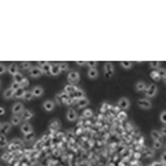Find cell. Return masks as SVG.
Returning a JSON list of instances; mask_svg holds the SVG:
<instances>
[{"instance_id": "8992f818", "label": "cell", "mask_w": 166, "mask_h": 166, "mask_svg": "<svg viewBox=\"0 0 166 166\" xmlns=\"http://www.w3.org/2000/svg\"><path fill=\"white\" fill-rule=\"evenodd\" d=\"M68 80H69V83L73 85V83H78L80 80V73L76 71H71L68 73Z\"/></svg>"}, {"instance_id": "680465c9", "label": "cell", "mask_w": 166, "mask_h": 166, "mask_svg": "<svg viewBox=\"0 0 166 166\" xmlns=\"http://www.w3.org/2000/svg\"><path fill=\"white\" fill-rule=\"evenodd\" d=\"M163 80H165V85H166V76H165V78H163Z\"/></svg>"}, {"instance_id": "7bdbcfd3", "label": "cell", "mask_w": 166, "mask_h": 166, "mask_svg": "<svg viewBox=\"0 0 166 166\" xmlns=\"http://www.w3.org/2000/svg\"><path fill=\"white\" fill-rule=\"evenodd\" d=\"M159 119H161V122H162L163 125H166V111H162V112H161Z\"/></svg>"}, {"instance_id": "f907efd6", "label": "cell", "mask_w": 166, "mask_h": 166, "mask_svg": "<svg viewBox=\"0 0 166 166\" xmlns=\"http://www.w3.org/2000/svg\"><path fill=\"white\" fill-rule=\"evenodd\" d=\"M28 85H29V80H28V79H26V78H25V79H24V82L21 83V87H22V89H25V87H28Z\"/></svg>"}, {"instance_id": "4fadbf2b", "label": "cell", "mask_w": 166, "mask_h": 166, "mask_svg": "<svg viewBox=\"0 0 166 166\" xmlns=\"http://www.w3.org/2000/svg\"><path fill=\"white\" fill-rule=\"evenodd\" d=\"M50 73H51L53 76H57L58 73H61L60 64H58V63H53V64H51V71H50Z\"/></svg>"}, {"instance_id": "681fc988", "label": "cell", "mask_w": 166, "mask_h": 166, "mask_svg": "<svg viewBox=\"0 0 166 166\" xmlns=\"http://www.w3.org/2000/svg\"><path fill=\"white\" fill-rule=\"evenodd\" d=\"M76 65H80V67H86V65H89V61H76Z\"/></svg>"}, {"instance_id": "6125c7cd", "label": "cell", "mask_w": 166, "mask_h": 166, "mask_svg": "<svg viewBox=\"0 0 166 166\" xmlns=\"http://www.w3.org/2000/svg\"><path fill=\"white\" fill-rule=\"evenodd\" d=\"M165 166H166V165H165Z\"/></svg>"}, {"instance_id": "7402d4cb", "label": "cell", "mask_w": 166, "mask_h": 166, "mask_svg": "<svg viewBox=\"0 0 166 166\" xmlns=\"http://www.w3.org/2000/svg\"><path fill=\"white\" fill-rule=\"evenodd\" d=\"M98 76V71L95 69V68H90L89 71H87V78L89 79H95Z\"/></svg>"}, {"instance_id": "e0dca14e", "label": "cell", "mask_w": 166, "mask_h": 166, "mask_svg": "<svg viewBox=\"0 0 166 166\" xmlns=\"http://www.w3.org/2000/svg\"><path fill=\"white\" fill-rule=\"evenodd\" d=\"M151 138H152L154 141H162L161 132H159V130H152V132H151Z\"/></svg>"}, {"instance_id": "d6a6232c", "label": "cell", "mask_w": 166, "mask_h": 166, "mask_svg": "<svg viewBox=\"0 0 166 166\" xmlns=\"http://www.w3.org/2000/svg\"><path fill=\"white\" fill-rule=\"evenodd\" d=\"M163 145H165V144H163V142L162 141H154V145H152V150H161V148H163Z\"/></svg>"}, {"instance_id": "8fae6325", "label": "cell", "mask_w": 166, "mask_h": 166, "mask_svg": "<svg viewBox=\"0 0 166 166\" xmlns=\"http://www.w3.org/2000/svg\"><path fill=\"white\" fill-rule=\"evenodd\" d=\"M25 108H24V104L22 103H15L13 105V112H14V115H19L21 112H24Z\"/></svg>"}, {"instance_id": "9a60e30c", "label": "cell", "mask_w": 166, "mask_h": 166, "mask_svg": "<svg viewBox=\"0 0 166 166\" xmlns=\"http://www.w3.org/2000/svg\"><path fill=\"white\" fill-rule=\"evenodd\" d=\"M7 72L11 75V76H14V75H17V73L19 72V69H18L17 64H10V65L7 67Z\"/></svg>"}, {"instance_id": "f6af8a7d", "label": "cell", "mask_w": 166, "mask_h": 166, "mask_svg": "<svg viewBox=\"0 0 166 166\" xmlns=\"http://www.w3.org/2000/svg\"><path fill=\"white\" fill-rule=\"evenodd\" d=\"M7 144H8V142H7V138H6V134H1V144H0V145L4 148Z\"/></svg>"}, {"instance_id": "11a10c76", "label": "cell", "mask_w": 166, "mask_h": 166, "mask_svg": "<svg viewBox=\"0 0 166 166\" xmlns=\"http://www.w3.org/2000/svg\"><path fill=\"white\" fill-rule=\"evenodd\" d=\"M54 103L57 104V105H61V104H63V101L60 100V97H58V95H55V101H54Z\"/></svg>"}, {"instance_id": "2e32d148", "label": "cell", "mask_w": 166, "mask_h": 166, "mask_svg": "<svg viewBox=\"0 0 166 166\" xmlns=\"http://www.w3.org/2000/svg\"><path fill=\"white\" fill-rule=\"evenodd\" d=\"M33 132V129H32L31 123H22L21 125V133H24V134H28V133H32Z\"/></svg>"}, {"instance_id": "603a6c76", "label": "cell", "mask_w": 166, "mask_h": 166, "mask_svg": "<svg viewBox=\"0 0 166 166\" xmlns=\"http://www.w3.org/2000/svg\"><path fill=\"white\" fill-rule=\"evenodd\" d=\"M21 120H22V115H14L11 120H10V123L13 125V126H17V125H19L21 123Z\"/></svg>"}, {"instance_id": "9f6ffc18", "label": "cell", "mask_w": 166, "mask_h": 166, "mask_svg": "<svg viewBox=\"0 0 166 166\" xmlns=\"http://www.w3.org/2000/svg\"><path fill=\"white\" fill-rule=\"evenodd\" d=\"M4 112H6V110L1 107V108H0V115H4Z\"/></svg>"}, {"instance_id": "5bb4252c", "label": "cell", "mask_w": 166, "mask_h": 166, "mask_svg": "<svg viewBox=\"0 0 166 166\" xmlns=\"http://www.w3.org/2000/svg\"><path fill=\"white\" fill-rule=\"evenodd\" d=\"M71 97H73V98H75V100L78 101V100L83 98V97H86V95H85V91H83L82 89H78V87H76V90L73 91V94H72Z\"/></svg>"}, {"instance_id": "ba28073f", "label": "cell", "mask_w": 166, "mask_h": 166, "mask_svg": "<svg viewBox=\"0 0 166 166\" xmlns=\"http://www.w3.org/2000/svg\"><path fill=\"white\" fill-rule=\"evenodd\" d=\"M11 123L10 122H1V125H0V133L1 134H7L8 132L11 130Z\"/></svg>"}, {"instance_id": "816d5d0a", "label": "cell", "mask_w": 166, "mask_h": 166, "mask_svg": "<svg viewBox=\"0 0 166 166\" xmlns=\"http://www.w3.org/2000/svg\"><path fill=\"white\" fill-rule=\"evenodd\" d=\"M159 132H161V134H162V136H166V125H163L162 129H161Z\"/></svg>"}, {"instance_id": "cb8c5ba5", "label": "cell", "mask_w": 166, "mask_h": 166, "mask_svg": "<svg viewBox=\"0 0 166 166\" xmlns=\"http://www.w3.org/2000/svg\"><path fill=\"white\" fill-rule=\"evenodd\" d=\"M147 86H148V85H145L142 80H140V82L136 83V90H137V91H145Z\"/></svg>"}, {"instance_id": "f546056e", "label": "cell", "mask_w": 166, "mask_h": 166, "mask_svg": "<svg viewBox=\"0 0 166 166\" xmlns=\"http://www.w3.org/2000/svg\"><path fill=\"white\" fill-rule=\"evenodd\" d=\"M24 140L26 142H33L35 141V133H28V134H24Z\"/></svg>"}, {"instance_id": "52a82bcc", "label": "cell", "mask_w": 166, "mask_h": 166, "mask_svg": "<svg viewBox=\"0 0 166 166\" xmlns=\"http://www.w3.org/2000/svg\"><path fill=\"white\" fill-rule=\"evenodd\" d=\"M29 75H31L33 79H38V78H40V76L43 75V72H42V69H40L39 67H33L31 71H29Z\"/></svg>"}, {"instance_id": "5b68a950", "label": "cell", "mask_w": 166, "mask_h": 166, "mask_svg": "<svg viewBox=\"0 0 166 166\" xmlns=\"http://www.w3.org/2000/svg\"><path fill=\"white\" fill-rule=\"evenodd\" d=\"M51 64L53 63H47V61H39L38 63V67H39L43 73H50L51 71Z\"/></svg>"}, {"instance_id": "6da1fadb", "label": "cell", "mask_w": 166, "mask_h": 166, "mask_svg": "<svg viewBox=\"0 0 166 166\" xmlns=\"http://www.w3.org/2000/svg\"><path fill=\"white\" fill-rule=\"evenodd\" d=\"M114 73H115L114 64L112 63H105L104 64V75H105V78H112Z\"/></svg>"}, {"instance_id": "4dcf8cb0", "label": "cell", "mask_w": 166, "mask_h": 166, "mask_svg": "<svg viewBox=\"0 0 166 166\" xmlns=\"http://www.w3.org/2000/svg\"><path fill=\"white\" fill-rule=\"evenodd\" d=\"M150 78L152 80H155V82H158V80H161V76H159V73H158V69L157 71H152L150 73Z\"/></svg>"}, {"instance_id": "83f0119b", "label": "cell", "mask_w": 166, "mask_h": 166, "mask_svg": "<svg viewBox=\"0 0 166 166\" xmlns=\"http://www.w3.org/2000/svg\"><path fill=\"white\" fill-rule=\"evenodd\" d=\"M13 78H14V80H13V82H17V83H19V85H21V83L24 82V79H25L24 75H22L21 72H18V73H17V75H14Z\"/></svg>"}, {"instance_id": "e575fe53", "label": "cell", "mask_w": 166, "mask_h": 166, "mask_svg": "<svg viewBox=\"0 0 166 166\" xmlns=\"http://www.w3.org/2000/svg\"><path fill=\"white\" fill-rule=\"evenodd\" d=\"M148 64H150V67H152V68H154L155 71L161 68V63H159V61H150Z\"/></svg>"}, {"instance_id": "94428289", "label": "cell", "mask_w": 166, "mask_h": 166, "mask_svg": "<svg viewBox=\"0 0 166 166\" xmlns=\"http://www.w3.org/2000/svg\"><path fill=\"white\" fill-rule=\"evenodd\" d=\"M148 166H152V163H151V165H148Z\"/></svg>"}, {"instance_id": "ffe728a7", "label": "cell", "mask_w": 166, "mask_h": 166, "mask_svg": "<svg viewBox=\"0 0 166 166\" xmlns=\"http://www.w3.org/2000/svg\"><path fill=\"white\" fill-rule=\"evenodd\" d=\"M14 93H15V91H14L13 89H10V87H8V89H6V90H4V93H3V97H4L6 100H11V98L14 97Z\"/></svg>"}, {"instance_id": "484cf974", "label": "cell", "mask_w": 166, "mask_h": 166, "mask_svg": "<svg viewBox=\"0 0 166 166\" xmlns=\"http://www.w3.org/2000/svg\"><path fill=\"white\" fill-rule=\"evenodd\" d=\"M76 90V87L73 86V85H67V86L64 87V91L67 93V94H69V95H72L73 94V91Z\"/></svg>"}, {"instance_id": "d6986e66", "label": "cell", "mask_w": 166, "mask_h": 166, "mask_svg": "<svg viewBox=\"0 0 166 166\" xmlns=\"http://www.w3.org/2000/svg\"><path fill=\"white\" fill-rule=\"evenodd\" d=\"M76 105H78V108H86L87 105H89V98L83 97V98L78 100V101H76Z\"/></svg>"}, {"instance_id": "74e56055", "label": "cell", "mask_w": 166, "mask_h": 166, "mask_svg": "<svg viewBox=\"0 0 166 166\" xmlns=\"http://www.w3.org/2000/svg\"><path fill=\"white\" fill-rule=\"evenodd\" d=\"M43 147H44V145H43V141H38V142H35V147H33V148H35V151H42Z\"/></svg>"}, {"instance_id": "ac0fdd59", "label": "cell", "mask_w": 166, "mask_h": 166, "mask_svg": "<svg viewBox=\"0 0 166 166\" xmlns=\"http://www.w3.org/2000/svg\"><path fill=\"white\" fill-rule=\"evenodd\" d=\"M32 93H33L35 97H42L43 93H44V90H43V87H42V86H36V87H33V89H32Z\"/></svg>"}, {"instance_id": "d4e9b609", "label": "cell", "mask_w": 166, "mask_h": 166, "mask_svg": "<svg viewBox=\"0 0 166 166\" xmlns=\"http://www.w3.org/2000/svg\"><path fill=\"white\" fill-rule=\"evenodd\" d=\"M33 118V111H29V110H25L22 112V119L24 120H29V119Z\"/></svg>"}, {"instance_id": "d590c367", "label": "cell", "mask_w": 166, "mask_h": 166, "mask_svg": "<svg viewBox=\"0 0 166 166\" xmlns=\"http://www.w3.org/2000/svg\"><path fill=\"white\" fill-rule=\"evenodd\" d=\"M126 118H127V115H126L125 111H120V112L118 114V122H122V120H125Z\"/></svg>"}, {"instance_id": "8d00e7d4", "label": "cell", "mask_w": 166, "mask_h": 166, "mask_svg": "<svg viewBox=\"0 0 166 166\" xmlns=\"http://www.w3.org/2000/svg\"><path fill=\"white\" fill-rule=\"evenodd\" d=\"M65 105H73V104H76V100L73 98V97H69V98H67L65 101H64Z\"/></svg>"}, {"instance_id": "30bf717a", "label": "cell", "mask_w": 166, "mask_h": 166, "mask_svg": "<svg viewBox=\"0 0 166 166\" xmlns=\"http://www.w3.org/2000/svg\"><path fill=\"white\" fill-rule=\"evenodd\" d=\"M61 127V123H60V120L58 119H54V120H51V125L48 127V132H53V133H57V130Z\"/></svg>"}, {"instance_id": "ab89813d", "label": "cell", "mask_w": 166, "mask_h": 166, "mask_svg": "<svg viewBox=\"0 0 166 166\" xmlns=\"http://www.w3.org/2000/svg\"><path fill=\"white\" fill-rule=\"evenodd\" d=\"M83 116H85V118H91V116H93V111L89 110V108L83 111Z\"/></svg>"}, {"instance_id": "7dc6e473", "label": "cell", "mask_w": 166, "mask_h": 166, "mask_svg": "<svg viewBox=\"0 0 166 166\" xmlns=\"http://www.w3.org/2000/svg\"><path fill=\"white\" fill-rule=\"evenodd\" d=\"M7 72V67L4 64H0V73H6Z\"/></svg>"}, {"instance_id": "91938a15", "label": "cell", "mask_w": 166, "mask_h": 166, "mask_svg": "<svg viewBox=\"0 0 166 166\" xmlns=\"http://www.w3.org/2000/svg\"><path fill=\"white\" fill-rule=\"evenodd\" d=\"M163 148H165V151H166V144H165V145H163Z\"/></svg>"}, {"instance_id": "db71d44e", "label": "cell", "mask_w": 166, "mask_h": 166, "mask_svg": "<svg viewBox=\"0 0 166 166\" xmlns=\"http://www.w3.org/2000/svg\"><path fill=\"white\" fill-rule=\"evenodd\" d=\"M89 67H91V68H95V67H97V61H89Z\"/></svg>"}, {"instance_id": "4316f807", "label": "cell", "mask_w": 166, "mask_h": 166, "mask_svg": "<svg viewBox=\"0 0 166 166\" xmlns=\"http://www.w3.org/2000/svg\"><path fill=\"white\" fill-rule=\"evenodd\" d=\"M25 89H18V90H15V93H14V98H24V95H25Z\"/></svg>"}, {"instance_id": "ee69618b", "label": "cell", "mask_w": 166, "mask_h": 166, "mask_svg": "<svg viewBox=\"0 0 166 166\" xmlns=\"http://www.w3.org/2000/svg\"><path fill=\"white\" fill-rule=\"evenodd\" d=\"M10 89H13V90L15 91V90H18V89H21V85H19V83H17V82H13V83L10 85Z\"/></svg>"}, {"instance_id": "44dd1931", "label": "cell", "mask_w": 166, "mask_h": 166, "mask_svg": "<svg viewBox=\"0 0 166 166\" xmlns=\"http://www.w3.org/2000/svg\"><path fill=\"white\" fill-rule=\"evenodd\" d=\"M154 154H155V150H152V148H145V147L142 148V155L145 158H152Z\"/></svg>"}, {"instance_id": "60d3db41", "label": "cell", "mask_w": 166, "mask_h": 166, "mask_svg": "<svg viewBox=\"0 0 166 166\" xmlns=\"http://www.w3.org/2000/svg\"><path fill=\"white\" fill-rule=\"evenodd\" d=\"M31 65H32L31 63H21V67H22V69H24V71H26V69H28V71H31V69H32Z\"/></svg>"}, {"instance_id": "b9f144b4", "label": "cell", "mask_w": 166, "mask_h": 166, "mask_svg": "<svg viewBox=\"0 0 166 166\" xmlns=\"http://www.w3.org/2000/svg\"><path fill=\"white\" fill-rule=\"evenodd\" d=\"M58 64H60L61 72H63V71H68V68H69V64H68V63H58Z\"/></svg>"}, {"instance_id": "f35d334b", "label": "cell", "mask_w": 166, "mask_h": 166, "mask_svg": "<svg viewBox=\"0 0 166 166\" xmlns=\"http://www.w3.org/2000/svg\"><path fill=\"white\" fill-rule=\"evenodd\" d=\"M111 107H112V105H110L108 103H104L103 105H101V112H103V114H105L108 110H111Z\"/></svg>"}, {"instance_id": "9c48e42d", "label": "cell", "mask_w": 166, "mask_h": 166, "mask_svg": "<svg viewBox=\"0 0 166 166\" xmlns=\"http://www.w3.org/2000/svg\"><path fill=\"white\" fill-rule=\"evenodd\" d=\"M67 119H68L69 122H75V120L78 119V112L73 110V108L68 110V111H67Z\"/></svg>"}, {"instance_id": "7a4b0ae2", "label": "cell", "mask_w": 166, "mask_h": 166, "mask_svg": "<svg viewBox=\"0 0 166 166\" xmlns=\"http://www.w3.org/2000/svg\"><path fill=\"white\" fill-rule=\"evenodd\" d=\"M137 105L141 108V110H151V107H152V103H151L150 98H140V100H137Z\"/></svg>"}, {"instance_id": "7c38bea8", "label": "cell", "mask_w": 166, "mask_h": 166, "mask_svg": "<svg viewBox=\"0 0 166 166\" xmlns=\"http://www.w3.org/2000/svg\"><path fill=\"white\" fill-rule=\"evenodd\" d=\"M54 105H55V103L53 100H47V101H44V104H43V110L47 111V112H51V111L54 110Z\"/></svg>"}, {"instance_id": "c3c4849f", "label": "cell", "mask_w": 166, "mask_h": 166, "mask_svg": "<svg viewBox=\"0 0 166 166\" xmlns=\"http://www.w3.org/2000/svg\"><path fill=\"white\" fill-rule=\"evenodd\" d=\"M152 166H165V163L162 161H154L152 162Z\"/></svg>"}, {"instance_id": "bcb514c9", "label": "cell", "mask_w": 166, "mask_h": 166, "mask_svg": "<svg viewBox=\"0 0 166 166\" xmlns=\"http://www.w3.org/2000/svg\"><path fill=\"white\" fill-rule=\"evenodd\" d=\"M158 73H159V76H161V79H163L166 76V71L165 69H162V68H159L158 69Z\"/></svg>"}, {"instance_id": "836d02e7", "label": "cell", "mask_w": 166, "mask_h": 166, "mask_svg": "<svg viewBox=\"0 0 166 166\" xmlns=\"http://www.w3.org/2000/svg\"><path fill=\"white\" fill-rule=\"evenodd\" d=\"M33 97H35V95H33V93H32V90H31V91H25V95H24L25 101H31Z\"/></svg>"}, {"instance_id": "1f68e13d", "label": "cell", "mask_w": 166, "mask_h": 166, "mask_svg": "<svg viewBox=\"0 0 166 166\" xmlns=\"http://www.w3.org/2000/svg\"><path fill=\"white\" fill-rule=\"evenodd\" d=\"M120 67L125 68V69H130L133 67V63L132 61H120Z\"/></svg>"}, {"instance_id": "f5cc1de1", "label": "cell", "mask_w": 166, "mask_h": 166, "mask_svg": "<svg viewBox=\"0 0 166 166\" xmlns=\"http://www.w3.org/2000/svg\"><path fill=\"white\" fill-rule=\"evenodd\" d=\"M161 161H162V162H163V163L166 165V151L163 152V154H162V155H161Z\"/></svg>"}, {"instance_id": "f1b7e54d", "label": "cell", "mask_w": 166, "mask_h": 166, "mask_svg": "<svg viewBox=\"0 0 166 166\" xmlns=\"http://www.w3.org/2000/svg\"><path fill=\"white\" fill-rule=\"evenodd\" d=\"M18 148H19V145H18V144H15L14 141H11L10 144H8V151H10L11 154H14V152H15Z\"/></svg>"}, {"instance_id": "277c9868", "label": "cell", "mask_w": 166, "mask_h": 166, "mask_svg": "<svg viewBox=\"0 0 166 166\" xmlns=\"http://www.w3.org/2000/svg\"><path fill=\"white\" fill-rule=\"evenodd\" d=\"M129 107H130V101H129V98L126 97H122V98H119L118 101V108L120 111H126L129 110Z\"/></svg>"}, {"instance_id": "6f0895ef", "label": "cell", "mask_w": 166, "mask_h": 166, "mask_svg": "<svg viewBox=\"0 0 166 166\" xmlns=\"http://www.w3.org/2000/svg\"><path fill=\"white\" fill-rule=\"evenodd\" d=\"M130 166H140V162H133Z\"/></svg>"}, {"instance_id": "3957f363", "label": "cell", "mask_w": 166, "mask_h": 166, "mask_svg": "<svg viewBox=\"0 0 166 166\" xmlns=\"http://www.w3.org/2000/svg\"><path fill=\"white\" fill-rule=\"evenodd\" d=\"M157 94H158V87L155 86V85H148L147 89H145V95H147V98H152V97H155Z\"/></svg>"}]
</instances>
